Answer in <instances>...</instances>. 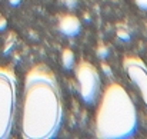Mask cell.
Listing matches in <instances>:
<instances>
[{"mask_svg": "<svg viewBox=\"0 0 147 139\" xmlns=\"http://www.w3.org/2000/svg\"><path fill=\"white\" fill-rule=\"evenodd\" d=\"M63 122V100L56 75L46 65L30 69L24 79L22 135L26 139L57 136Z\"/></svg>", "mask_w": 147, "mask_h": 139, "instance_id": "cell-1", "label": "cell"}, {"mask_svg": "<svg viewBox=\"0 0 147 139\" xmlns=\"http://www.w3.org/2000/svg\"><path fill=\"white\" fill-rule=\"evenodd\" d=\"M137 126V110L130 95L119 83L109 85L101 95L96 112V136L101 139H127L136 135Z\"/></svg>", "mask_w": 147, "mask_h": 139, "instance_id": "cell-2", "label": "cell"}, {"mask_svg": "<svg viewBox=\"0 0 147 139\" xmlns=\"http://www.w3.org/2000/svg\"><path fill=\"white\" fill-rule=\"evenodd\" d=\"M17 102V79L10 67H0V139L10 136Z\"/></svg>", "mask_w": 147, "mask_h": 139, "instance_id": "cell-3", "label": "cell"}, {"mask_svg": "<svg viewBox=\"0 0 147 139\" xmlns=\"http://www.w3.org/2000/svg\"><path fill=\"white\" fill-rule=\"evenodd\" d=\"M76 79L79 82L80 96L86 103H93L100 92V75L97 69L87 60H80L76 66Z\"/></svg>", "mask_w": 147, "mask_h": 139, "instance_id": "cell-4", "label": "cell"}, {"mask_svg": "<svg viewBox=\"0 0 147 139\" xmlns=\"http://www.w3.org/2000/svg\"><path fill=\"white\" fill-rule=\"evenodd\" d=\"M123 66L130 80L137 86L142 99L147 106V67L144 62L139 57H126L123 60Z\"/></svg>", "mask_w": 147, "mask_h": 139, "instance_id": "cell-5", "label": "cell"}, {"mask_svg": "<svg viewBox=\"0 0 147 139\" xmlns=\"http://www.w3.org/2000/svg\"><path fill=\"white\" fill-rule=\"evenodd\" d=\"M80 29H82V23H80V20H79L76 16H73V14H64V16H61V19L59 20V30H60L63 35L69 36V37L76 36V35L80 32Z\"/></svg>", "mask_w": 147, "mask_h": 139, "instance_id": "cell-6", "label": "cell"}, {"mask_svg": "<svg viewBox=\"0 0 147 139\" xmlns=\"http://www.w3.org/2000/svg\"><path fill=\"white\" fill-rule=\"evenodd\" d=\"M61 63L66 69H71L74 66V53L70 49H64L61 53Z\"/></svg>", "mask_w": 147, "mask_h": 139, "instance_id": "cell-7", "label": "cell"}, {"mask_svg": "<svg viewBox=\"0 0 147 139\" xmlns=\"http://www.w3.org/2000/svg\"><path fill=\"white\" fill-rule=\"evenodd\" d=\"M134 3H136L137 7H140L142 10H147V0H134Z\"/></svg>", "mask_w": 147, "mask_h": 139, "instance_id": "cell-8", "label": "cell"}, {"mask_svg": "<svg viewBox=\"0 0 147 139\" xmlns=\"http://www.w3.org/2000/svg\"><path fill=\"white\" fill-rule=\"evenodd\" d=\"M6 25H7L6 19H4V17H0V32H3V30L6 29Z\"/></svg>", "mask_w": 147, "mask_h": 139, "instance_id": "cell-9", "label": "cell"}, {"mask_svg": "<svg viewBox=\"0 0 147 139\" xmlns=\"http://www.w3.org/2000/svg\"><path fill=\"white\" fill-rule=\"evenodd\" d=\"M9 1H10V4H13V6H16V4L20 3V0H9Z\"/></svg>", "mask_w": 147, "mask_h": 139, "instance_id": "cell-10", "label": "cell"}]
</instances>
